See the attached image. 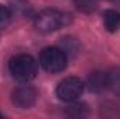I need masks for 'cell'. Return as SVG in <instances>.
Masks as SVG:
<instances>
[{
  "mask_svg": "<svg viewBox=\"0 0 120 119\" xmlns=\"http://www.w3.org/2000/svg\"><path fill=\"white\" fill-rule=\"evenodd\" d=\"M8 18H10V10H8V7L0 6V25H3Z\"/></svg>",
  "mask_w": 120,
  "mask_h": 119,
  "instance_id": "obj_11",
  "label": "cell"
},
{
  "mask_svg": "<svg viewBox=\"0 0 120 119\" xmlns=\"http://www.w3.org/2000/svg\"><path fill=\"white\" fill-rule=\"evenodd\" d=\"M75 6L80 11L90 14L96 10L98 7V0H75Z\"/></svg>",
  "mask_w": 120,
  "mask_h": 119,
  "instance_id": "obj_8",
  "label": "cell"
},
{
  "mask_svg": "<svg viewBox=\"0 0 120 119\" xmlns=\"http://www.w3.org/2000/svg\"><path fill=\"white\" fill-rule=\"evenodd\" d=\"M36 97H38L36 90L31 86H20V87L14 88L11 92L13 104L18 108H22V109L31 108L35 104Z\"/></svg>",
  "mask_w": 120,
  "mask_h": 119,
  "instance_id": "obj_5",
  "label": "cell"
},
{
  "mask_svg": "<svg viewBox=\"0 0 120 119\" xmlns=\"http://www.w3.org/2000/svg\"><path fill=\"white\" fill-rule=\"evenodd\" d=\"M1 116H3V115H1V114H0V118H1Z\"/></svg>",
  "mask_w": 120,
  "mask_h": 119,
  "instance_id": "obj_12",
  "label": "cell"
},
{
  "mask_svg": "<svg viewBox=\"0 0 120 119\" xmlns=\"http://www.w3.org/2000/svg\"><path fill=\"white\" fill-rule=\"evenodd\" d=\"M103 25L109 32H117L120 30V14L115 10H106L103 13Z\"/></svg>",
  "mask_w": 120,
  "mask_h": 119,
  "instance_id": "obj_7",
  "label": "cell"
},
{
  "mask_svg": "<svg viewBox=\"0 0 120 119\" xmlns=\"http://www.w3.org/2000/svg\"><path fill=\"white\" fill-rule=\"evenodd\" d=\"M67 114L70 116H84L87 114V107L84 104H71L67 108Z\"/></svg>",
  "mask_w": 120,
  "mask_h": 119,
  "instance_id": "obj_10",
  "label": "cell"
},
{
  "mask_svg": "<svg viewBox=\"0 0 120 119\" xmlns=\"http://www.w3.org/2000/svg\"><path fill=\"white\" fill-rule=\"evenodd\" d=\"M108 76H109V87L120 97V69L112 70L110 73H108Z\"/></svg>",
  "mask_w": 120,
  "mask_h": 119,
  "instance_id": "obj_9",
  "label": "cell"
},
{
  "mask_svg": "<svg viewBox=\"0 0 120 119\" xmlns=\"http://www.w3.org/2000/svg\"><path fill=\"white\" fill-rule=\"evenodd\" d=\"M11 76L20 83H28L38 74V63L30 55H15L8 62Z\"/></svg>",
  "mask_w": 120,
  "mask_h": 119,
  "instance_id": "obj_1",
  "label": "cell"
},
{
  "mask_svg": "<svg viewBox=\"0 0 120 119\" xmlns=\"http://www.w3.org/2000/svg\"><path fill=\"white\" fill-rule=\"evenodd\" d=\"M84 91V83L78 77H66L56 87L57 98L64 102L75 101Z\"/></svg>",
  "mask_w": 120,
  "mask_h": 119,
  "instance_id": "obj_4",
  "label": "cell"
},
{
  "mask_svg": "<svg viewBox=\"0 0 120 119\" xmlns=\"http://www.w3.org/2000/svg\"><path fill=\"white\" fill-rule=\"evenodd\" d=\"M66 23H67L66 14L53 8H46L38 13V16L34 20V27L41 34H49L61 28Z\"/></svg>",
  "mask_w": 120,
  "mask_h": 119,
  "instance_id": "obj_2",
  "label": "cell"
},
{
  "mask_svg": "<svg viewBox=\"0 0 120 119\" xmlns=\"http://www.w3.org/2000/svg\"><path fill=\"white\" fill-rule=\"evenodd\" d=\"M88 86L91 91L99 92L102 90L109 87V76L108 73H102V71H95L92 73L88 79Z\"/></svg>",
  "mask_w": 120,
  "mask_h": 119,
  "instance_id": "obj_6",
  "label": "cell"
},
{
  "mask_svg": "<svg viewBox=\"0 0 120 119\" xmlns=\"http://www.w3.org/2000/svg\"><path fill=\"white\" fill-rule=\"evenodd\" d=\"M41 64L49 73L63 71L67 66V53L56 46L45 48L41 52Z\"/></svg>",
  "mask_w": 120,
  "mask_h": 119,
  "instance_id": "obj_3",
  "label": "cell"
}]
</instances>
